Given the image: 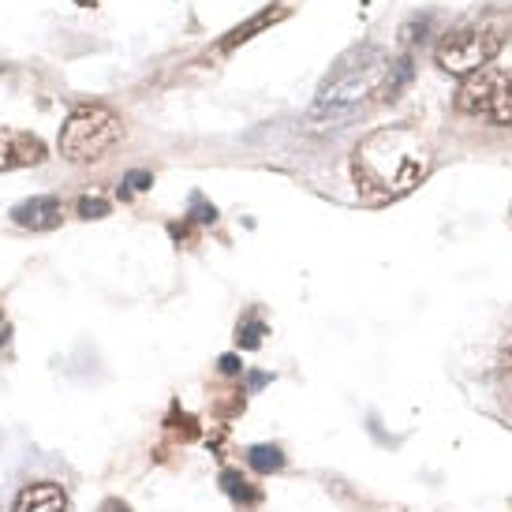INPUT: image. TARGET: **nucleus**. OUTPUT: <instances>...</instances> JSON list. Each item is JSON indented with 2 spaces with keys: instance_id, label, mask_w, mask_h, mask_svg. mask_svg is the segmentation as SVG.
I'll use <instances>...</instances> for the list:
<instances>
[{
  "instance_id": "6e6552de",
  "label": "nucleus",
  "mask_w": 512,
  "mask_h": 512,
  "mask_svg": "<svg viewBox=\"0 0 512 512\" xmlns=\"http://www.w3.org/2000/svg\"><path fill=\"white\" fill-rule=\"evenodd\" d=\"M15 512H68V498L57 483H30L15 501Z\"/></svg>"
},
{
  "instance_id": "f8f14e48",
  "label": "nucleus",
  "mask_w": 512,
  "mask_h": 512,
  "mask_svg": "<svg viewBox=\"0 0 512 512\" xmlns=\"http://www.w3.org/2000/svg\"><path fill=\"white\" fill-rule=\"evenodd\" d=\"M128 184L135 187V191H143V187H150V176H143V172H131Z\"/></svg>"
},
{
  "instance_id": "39448f33",
  "label": "nucleus",
  "mask_w": 512,
  "mask_h": 512,
  "mask_svg": "<svg viewBox=\"0 0 512 512\" xmlns=\"http://www.w3.org/2000/svg\"><path fill=\"white\" fill-rule=\"evenodd\" d=\"M456 109L464 116L486 120V124H498L509 128L512 124V79L498 68H483V72H471L460 90H456Z\"/></svg>"
},
{
  "instance_id": "1a4fd4ad",
  "label": "nucleus",
  "mask_w": 512,
  "mask_h": 512,
  "mask_svg": "<svg viewBox=\"0 0 512 512\" xmlns=\"http://www.w3.org/2000/svg\"><path fill=\"white\" fill-rule=\"evenodd\" d=\"M251 464H255L258 471H277L285 464V456H281L277 445H255V449H251Z\"/></svg>"
},
{
  "instance_id": "20e7f679",
  "label": "nucleus",
  "mask_w": 512,
  "mask_h": 512,
  "mask_svg": "<svg viewBox=\"0 0 512 512\" xmlns=\"http://www.w3.org/2000/svg\"><path fill=\"white\" fill-rule=\"evenodd\" d=\"M124 135V120L109 105H83L60 128V157L72 165H94Z\"/></svg>"
},
{
  "instance_id": "9b49d317",
  "label": "nucleus",
  "mask_w": 512,
  "mask_h": 512,
  "mask_svg": "<svg viewBox=\"0 0 512 512\" xmlns=\"http://www.w3.org/2000/svg\"><path fill=\"white\" fill-rule=\"evenodd\" d=\"M79 214H83V217H105V214H109V202L83 199V202H79Z\"/></svg>"
},
{
  "instance_id": "423d86ee",
  "label": "nucleus",
  "mask_w": 512,
  "mask_h": 512,
  "mask_svg": "<svg viewBox=\"0 0 512 512\" xmlns=\"http://www.w3.org/2000/svg\"><path fill=\"white\" fill-rule=\"evenodd\" d=\"M45 143L30 131L0 128V172L8 169H27V165H42Z\"/></svg>"
},
{
  "instance_id": "f257e3e1",
  "label": "nucleus",
  "mask_w": 512,
  "mask_h": 512,
  "mask_svg": "<svg viewBox=\"0 0 512 512\" xmlns=\"http://www.w3.org/2000/svg\"><path fill=\"white\" fill-rule=\"evenodd\" d=\"M352 172H356L363 199H400L427 180L430 150L415 128H404V124L378 128L356 146Z\"/></svg>"
},
{
  "instance_id": "7ed1b4c3",
  "label": "nucleus",
  "mask_w": 512,
  "mask_h": 512,
  "mask_svg": "<svg viewBox=\"0 0 512 512\" xmlns=\"http://www.w3.org/2000/svg\"><path fill=\"white\" fill-rule=\"evenodd\" d=\"M512 34V12L505 8H483L468 15L460 27H453L438 45V64L453 75L483 72L490 60L501 53V45Z\"/></svg>"
},
{
  "instance_id": "9d476101",
  "label": "nucleus",
  "mask_w": 512,
  "mask_h": 512,
  "mask_svg": "<svg viewBox=\"0 0 512 512\" xmlns=\"http://www.w3.org/2000/svg\"><path fill=\"white\" fill-rule=\"evenodd\" d=\"M262 333H266V326H262V322H255V318H251V322H243L240 333H236V337H240L243 348H258V344H262Z\"/></svg>"
},
{
  "instance_id": "0eeeda50",
  "label": "nucleus",
  "mask_w": 512,
  "mask_h": 512,
  "mask_svg": "<svg viewBox=\"0 0 512 512\" xmlns=\"http://www.w3.org/2000/svg\"><path fill=\"white\" fill-rule=\"evenodd\" d=\"M15 225L30 228V232H45V228H57L60 225V202L53 195H38V199L19 202L12 210Z\"/></svg>"
},
{
  "instance_id": "ddd939ff",
  "label": "nucleus",
  "mask_w": 512,
  "mask_h": 512,
  "mask_svg": "<svg viewBox=\"0 0 512 512\" xmlns=\"http://www.w3.org/2000/svg\"><path fill=\"white\" fill-rule=\"evenodd\" d=\"M221 367H225V370H228V374H232V370L240 367V363H236V359H232V356H225V359H221Z\"/></svg>"
},
{
  "instance_id": "f03ea898",
  "label": "nucleus",
  "mask_w": 512,
  "mask_h": 512,
  "mask_svg": "<svg viewBox=\"0 0 512 512\" xmlns=\"http://www.w3.org/2000/svg\"><path fill=\"white\" fill-rule=\"evenodd\" d=\"M389 72H393V64L378 49H356V53H348L333 68V75L322 83V90H318V101H314L311 109V124H326V120L333 124V120H344L348 113H356L367 94L382 90Z\"/></svg>"
},
{
  "instance_id": "4468645a",
  "label": "nucleus",
  "mask_w": 512,
  "mask_h": 512,
  "mask_svg": "<svg viewBox=\"0 0 512 512\" xmlns=\"http://www.w3.org/2000/svg\"><path fill=\"white\" fill-rule=\"evenodd\" d=\"M509 363H512V344H509Z\"/></svg>"
}]
</instances>
